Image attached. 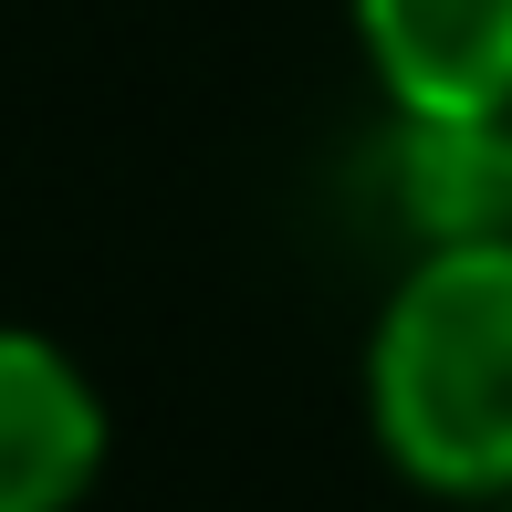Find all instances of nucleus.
<instances>
[{
    "label": "nucleus",
    "instance_id": "3",
    "mask_svg": "<svg viewBox=\"0 0 512 512\" xmlns=\"http://www.w3.org/2000/svg\"><path fill=\"white\" fill-rule=\"evenodd\" d=\"M387 115H512V0H345Z\"/></svg>",
    "mask_w": 512,
    "mask_h": 512
},
{
    "label": "nucleus",
    "instance_id": "4",
    "mask_svg": "<svg viewBox=\"0 0 512 512\" xmlns=\"http://www.w3.org/2000/svg\"><path fill=\"white\" fill-rule=\"evenodd\" d=\"M377 199L408 230V251L512 230V115H387Z\"/></svg>",
    "mask_w": 512,
    "mask_h": 512
},
{
    "label": "nucleus",
    "instance_id": "1",
    "mask_svg": "<svg viewBox=\"0 0 512 512\" xmlns=\"http://www.w3.org/2000/svg\"><path fill=\"white\" fill-rule=\"evenodd\" d=\"M366 439L439 502L512 492V230L408 251L366 324Z\"/></svg>",
    "mask_w": 512,
    "mask_h": 512
},
{
    "label": "nucleus",
    "instance_id": "5",
    "mask_svg": "<svg viewBox=\"0 0 512 512\" xmlns=\"http://www.w3.org/2000/svg\"><path fill=\"white\" fill-rule=\"evenodd\" d=\"M492 512H512V492H502V502H492Z\"/></svg>",
    "mask_w": 512,
    "mask_h": 512
},
{
    "label": "nucleus",
    "instance_id": "2",
    "mask_svg": "<svg viewBox=\"0 0 512 512\" xmlns=\"http://www.w3.org/2000/svg\"><path fill=\"white\" fill-rule=\"evenodd\" d=\"M115 460V408L42 324H0V512H84Z\"/></svg>",
    "mask_w": 512,
    "mask_h": 512
}]
</instances>
